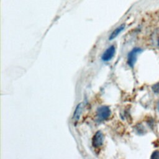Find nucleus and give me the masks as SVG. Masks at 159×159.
Here are the masks:
<instances>
[{"instance_id":"6","label":"nucleus","mask_w":159,"mask_h":159,"mask_svg":"<svg viewBox=\"0 0 159 159\" xmlns=\"http://www.w3.org/2000/svg\"><path fill=\"white\" fill-rule=\"evenodd\" d=\"M125 28V24H122L120 26L117 27L116 29H115L112 32L111 34V35H109V40H112L113 39H114L116 37H117L122 31H123V30Z\"/></svg>"},{"instance_id":"9","label":"nucleus","mask_w":159,"mask_h":159,"mask_svg":"<svg viewBox=\"0 0 159 159\" xmlns=\"http://www.w3.org/2000/svg\"><path fill=\"white\" fill-rule=\"evenodd\" d=\"M151 158L159 159V151L158 150L154 151L151 155Z\"/></svg>"},{"instance_id":"1","label":"nucleus","mask_w":159,"mask_h":159,"mask_svg":"<svg viewBox=\"0 0 159 159\" xmlns=\"http://www.w3.org/2000/svg\"><path fill=\"white\" fill-rule=\"evenodd\" d=\"M111 115V109L107 106H102L98 108L96 111V117L99 122H102L107 120Z\"/></svg>"},{"instance_id":"3","label":"nucleus","mask_w":159,"mask_h":159,"mask_svg":"<svg viewBox=\"0 0 159 159\" xmlns=\"http://www.w3.org/2000/svg\"><path fill=\"white\" fill-rule=\"evenodd\" d=\"M104 140L103 134L101 131H97L92 139V145L94 148H98L102 145Z\"/></svg>"},{"instance_id":"2","label":"nucleus","mask_w":159,"mask_h":159,"mask_svg":"<svg viewBox=\"0 0 159 159\" xmlns=\"http://www.w3.org/2000/svg\"><path fill=\"white\" fill-rule=\"evenodd\" d=\"M142 50L140 48L135 47L133 48L127 55V63L130 67H133L137 61L138 54H139Z\"/></svg>"},{"instance_id":"4","label":"nucleus","mask_w":159,"mask_h":159,"mask_svg":"<svg viewBox=\"0 0 159 159\" xmlns=\"http://www.w3.org/2000/svg\"><path fill=\"white\" fill-rule=\"evenodd\" d=\"M116 52V48L114 45L109 47L102 53L101 56V59L103 61H108L111 60L114 56Z\"/></svg>"},{"instance_id":"7","label":"nucleus","mask_w":159,"mask_h":159,"mask_svg":"<svg viewBox=\"0 0 159 159\" xmlns=\"http://www.w3.org/2000/svg\"><path fill=\"white\" fill-rule=\"evenodd\" d=\"M151 40L153 46L159 48V29L154 30L152 34Z\"/></svg>"},{"instance_id":"10","label":"nucleus","mask_w":159,"mask_h":159,"mask_svg":"<svg viewBox=\"0 0 159 159\" xmlns=\"http://www.w3.org/2000/svg\"><path fill=\"white\" fill-rule=\"evenodd\" d=\"M157 110L159 111V101L157 103Z\"/></svg>"},{"instance_id":"5","label":"nucleus","mask_w":159,"mask_h":159,"mask_svg":"<svg viewBox=\"0 0 159 159\" xmlns=\"http://www.w3.org/2000/svg\"><path fill=\"white\" fill-rule=\"evenodd\" d=\"M82 111H83V104L81 102L76 106L73 112V120L75 122H77L79 120L82 113Z\"/></svg>"},{"instance_id":"8","label":"nucleus","mask_w":159,"mask_h":159,"mask_svg":"<svg viewBox=\"0 0 159 159\" xmlns=\"http://www.w3.org/2000/svg\"><path fill=\"white\" fill-rule=\"evenodd\" d=\"M152 90L155 93H159V83H157L155 84H153L152 87Z\"/></svg>"}]
</instances>
